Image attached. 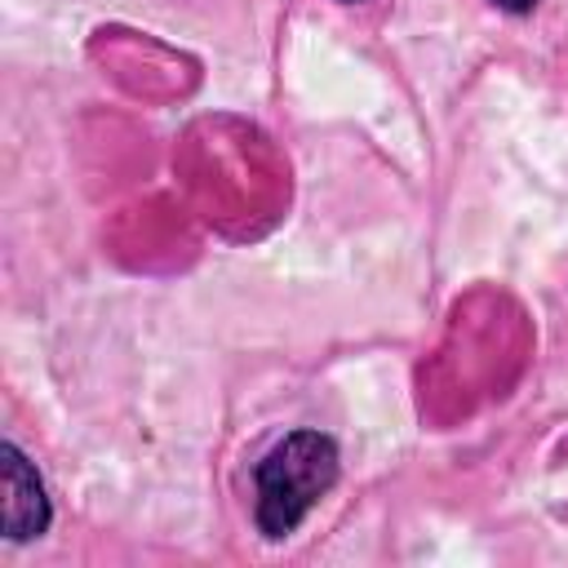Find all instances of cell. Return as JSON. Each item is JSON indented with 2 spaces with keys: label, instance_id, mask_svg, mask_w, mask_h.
Segmentation results:
<instances>
[{
  "label": "cell",
  "instance_id": "cell-1",
  "mask_svg": "<svg viewBox=\"0 0 568 568\" xmlns=\"http://www.w3.org/2000/svg\"><path fill=\"white\" fill-rule=\"evenodd\" d=\"M253 479H257V528L262 537L280 541L333 488L337 444L320 430H293L257 462Z\"/></svg>",
  "mask_w": 568,
  "mask_h": 568
},
{
  "label": "cell",
  "instance_id": "cell-3",
  "mask_svg": "<svg viewBox=\"0 0 568 568\" xmlns=\"http://www.w3.org/2000/svg\"><path fill=\"white\" fill-rule=\"evenodd\" d=\"M493 4H501L506 13H528V9L537 4V0H493Z\"/></svg>",
  "mask_w": 568,
  "mask_h": 568
},
{
  "label": "cell",
  "instance_id": "cell-2",
  "mask_svg": "<svg viewBox=\"0 0 568 568\" xmlns=\"http://www.w3.org/2000/svg\"><path fill=\"white\" fill-rule=\"evenodd\" d=\"M0 479H4V537L27 541L49 528V497L36 466L13 448L0 444Z\"/></svg>",
  "mask_w": 568,
  "mask_h": 568
}]
</instances>
